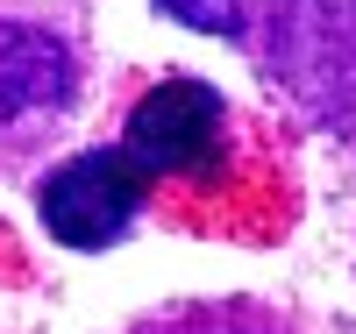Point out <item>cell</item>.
Instances as JSON below:
<instances>
[{"label": "cell", "instance_id": "cell-1", "mask_svg": "<svg viewBox=\"0 0 356 334\" xmlns=\"http://www.w3.org/2000/svg\"><path fill=\"white\" fill-rule=\"evenodd\" d=\"M143 192H150V171H143L129 149H86V157L57 164L36 192L43 228L65 242V249H107L114 235L136 221Z\"/></svg>", "mask_w": 356, "mask_h": 334}, {"label": "cell", "instance_id": "cell-2", "mask_svg": "<svg viewBox=\"0 0 356 334\" xmlns=\"http://www.w3.org/2000/svg\"><path fill=\"white\" fill-rule=\"evenodd\" d=\"M221 142H228L221 93L200 85V78H164L129 114V157L150 178H200V171H214Z\"/></svg>", "mask_w": 356, "mask_h": 334}, {"label": "cell", "instance_id": "cell-3", "mask_svg": "<svg viewBox=\"0 0 356 334\" xmlns=\"http://www.w3.org/2000/svg\"><path fill=\"white\" fill-rule=\"evenodd\" d=\"M72 100V50L36 22L0 15V142L29 135Z\"/></svg>", "mask_w": 356, "mask_h": 334}, {"label": "cell", "instance_id": "cell-4", "mask_svg": "<svg viewBox=\"0 0 356 334\" xmlns=\"http://www.w3.org/2000/svg\"><path fill=\"white\" fill-rule=\"evenodd\" d=\"M136 334H285V327L264 320L257 306H171L157 320H143Z\"/></svg>", "mask_w": 356, "mask_h": 334}, {"label": "cell", "instance_id": "cell-5", "mask_svg": "<svg viewBox=\"0 0 356 334\" xmlns=\"http://www.w3.org/2000/svg\"><path fill=\"white\" fill-rule=\"evenodd\" d=\"M157 8L200 36H243V0H157Z\"/></svg>", "mask_w": 356, "mask_h": 334}]
</instances>
